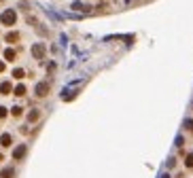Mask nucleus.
Wrapping results in <instances>:
<instances>
[{"label":"nucleus","mask_w":193,"mask_h":178,"mask_svg":"<svg viewBox=\"0 0 193 178\" xmlns=\"http://www.w3.org/2000/svg\"><path fill=\"white\" fill-rule=\"evenodd\" d=\"M15 21H17V13L13 9H7V11L0 13V24L2 25H15Z\"/></svg>","instance_id":"f257e3e1"},{"label":"nucleus","mask_w":193,"mask_h":178,"mask_svg":"<svg viewBox=\"0 0 193 178\" xmlns=\"http://www.w3.org/2000/svg\"><path fill=\"white\" fill-rule=\"evenodd\" d=\"M32 55L36 59H43L45 57V45H43V43H36V45L32 47Z\"/></svg>","instance_id":"f03ea898"},{"label":"nucleus","mask_w":193,"mask_h":178,"mask_svg":"<svg viewBox=\"0 0 193 178\" xmlns=\"http://www.w3.org/2000/svg\"><path fill=\"white\" fill-rule=\"evenodd\" d=\"M49 89H51V85H49V83H38L36 85V95H38V98H45V95L49 94Z\"/></svg>","instance_id":"7ed1b4c3"},{"label":"nucleus","mask_w":193,"mask_h":178,"mask_svg":"<svg viewBox=\"0 0 193 178\" xmlns=\"http://www.w3.org/2000/svg\"><path fill=\"white\" fill-rule=\"evenodd\" d=\"M13 157H15L17 161H19V159H24V157H25V146H24V144H19V146H17V148L13 151Z\"/></svg>","instance_id":"20e7f679"},{"label":"nucleus","mask_w":193,"mask_h":178,"mask_svg":"<svg viewBox=\"0 0 193 178\" xmlns=\"http://www.w3.org/2000/svg\"><path fill=\"white\" fill-rule=\"evenodd\" d=\"M19 38H21V36H19V32H9V34L4 36V40H7L9 45H15V43H17Z\"/></svg>","instance_id":"39448f33"},{"label":"nucleus","mask_w":193,"mask_h":178,"mask_svg":"<svg viewBox=\"0 0 193 178\" xmlns=\"http://www.w3.org/2000/svg\"><path fill=\"white\" fill-rule=\"evenodd\" d=\"M11 136H9V134H2V136H0V146H4V148H9V146H11Z\"/></svg>","instance_id":"423d86ee"},{"label":"nucleus","mask_w":193,"mask_h":178,"mask_svg":"<svg viewBox=\"0 0 193 178\" xmlns=\"http://www.w3.org/2000/svg\"><path fill=\"white\" fill-rule=\"evenodd\" d=\"M15 57H17L15 49H4V59H7V62H13Z\"/></svg>","instance_id":"0eeeda50"},{"label":"nucleus","mask_w":193,"mask_h":178,"mask_svg":"<svg viewBox=\"0 0 193 178\" xmlns=\"http://www.w3.org/2000/svg\"><path fill=\"white\" fill-rule=\"evenodd\" d=\"M38 119H40V112H38V110L28 112V121H30V123H34V121H38Z\"/></svg>","instance_id":"6e6552de"},{"label":"nucleus","mask_w":193,"mask_h":178,"mask_svg":"<svg viewBox=\"0 0 193 178\" xmlns=\"http://www.w3.org/2000/svg\"><path fill=\"white\" fill-rule=\"evenodd\" d=\"M0 91H2V94H4V95H7V94H11V91H13L11 83H7V81H4V83L0 85Z\"/></svg>","instance_id":"1a4fd4ad"},{"label":"nucleus","mask_w":193,"mask_h":178,"mask_svg":"<svg viewBox=\"0 0 193 178\" xmlns=\"http://www.w3.org/2000/svg\"><path fill=\"white\" fill-rule=\"evenodd\" d=\"M15 95L24 98V95H25V85H17V87H15Z\"/></svg>","instance_id":"9d476101"},{"label":"nucleus","mask_w":193,"mask_h":178,"mask_svg":"<svg viewBox=\"0 0 193 178\" xmlns=\"http://www.w3.org/2000/svg\"><path fill=\"white\" fill-rule=\"evenodd\" d=\"M13 167H7V170H2V174H0V178H13Z\"/></svg>","instance_id":"9b49d317"},{"label":"nucleus","mask_w":193,"mask_h":178,"mask_svg":"<svg viewBox=\"0 0 193 178\" xmlns=\"http://www.w3.org/2000/svg\"><path fill=\"white\" fill-rule=\"evenodd\" d=\"M13 76H15V79H24V76H25L24 68H15V70H13Z\"/></svg>","instance_id":"f8f14e48"},{"label":"nucleus","mask_w":193,"mask_h":178,"mask_svg":"<svg viewBox=\"0 0 193 178\" xmlns=\"http://www.w3.org/2000/svg\"><path fill=\"white\" fill-rule=\"evenodd\" d=\"M11 112L15 115V117H21V112H24V108H21V106H15V108L11 110Z\"/></svg>","instance_id":"ddd939ff"},{"label":"nucleus","mask_w":193,"mask_h":178,"mask_svg":"<svg viewBox=\"0 0 193 178\" xmlns=\"http://www.w3.org/2000/svg\"><path fill=\"white\" fill-rule=\"evenodd\" d=\"M185 166H187V167H193V153L187 155V161H185Z\"/></svg>","instance_id":"4468645a"},{"label":"nucleus","mask_w":193,"mask_h":178,"mask_svg":"<svg viewBox=\"0 0 193 178\" xmlns=\"http://www.w3.org/2000/svg\"><path fill=\"white\" fill-rule=\"evenodd\" d=\"M4 117H7V108L0 106V119H4Z\"/></svg>","instance_id":"2eb2a0df"},{"label":"nucleus","mask_w":193,"mask_h":178,"mask_svg":"<svg viewBox=\"0 0 193 178\" xmlns=\"http://www.w3.org/2000/svg\"><path fill=\"white\" fill-rule=\"evenodd\" d=\"M187 127H189V131H193V121H187Z\"/></svg>","instance_id":"dca6fc26"},{"label":"nucleus","mask_w":193,"mask_h":178,"mask_svg":"<svg viewBox=\"0 0 193 178\" xmlns=\"http://www.w3.org/2000/svg\"><path fill=\"white\" fill-rule=\"evenodd\" d=\"M4 70V62H0V72Z\"/></svg>","instance_id":"f3484780"},{"label":"nucleus","mask_w":193,"mask_h":178,"mask_svg":"<svg viewBox=\"0 0 193 178\" xmlns=\"http://www.w3.org/2000/svg\"><path fill=\"white\" fill-rule=\"evenodd\" d=\"M161 178H170V176H168V174H166V176H161Z\"/></svg>","instance_id":"a211bd4d"},{"label":"nucleus","mask_w":193,"mask_h":178,"mask_svg":"<svg viewBox=\"0 0 193 178\" xmlns=\"http://www.w3.org/2000/svg\"><path fill=\"white\" fill-rule=\"evenodd\" d=\"M0 161H2V155H0Z\"/></svg>","instance_id":"6ab92c4d"},{"label":"nucleus","mask_w":193,"mask_h":178,"mask_svg":"<svg viewBox=\"0 0 193 178\" xmlns=\"http://www.w3.org/2000/svg\"><path fill=\"white\" fill-rule=\"evenodd\" d=\"M0 2H2V0H0Z\"/></svg>","instance_id":"aec40b11"}]
</instances>
